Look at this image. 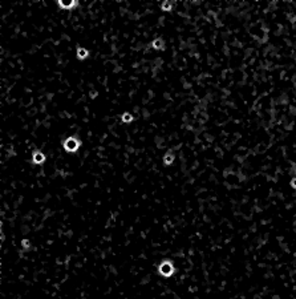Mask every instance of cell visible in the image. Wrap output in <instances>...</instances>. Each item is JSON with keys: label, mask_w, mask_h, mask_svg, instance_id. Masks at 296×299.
I'll return each instance as SVG.
<instances>
[{"label": "cell", "mask_w": 296, "mask_h": 299, "mask_svg": "<svg viewBox=\"0 0 296 299\" xmlns=\"http://www.w3.org/2000/svg\"><path fill=\"white\" fill-rule=\"evenodd\" d=\"M64 146H65V149H66L68 152H75L76 149L80 146V142L77 141V138L69 137L65 142H64Z\"/></svg>", "instance_id": "obj_1"}, {"label": "cell", "mask_w": 296, "mask_h": 299, "mask_svg": "<svg viewBox=\"0 0 296 299\" xmlns=\"http://www.w3.org/2000/svg\"><path fill=\"white\" fill-rule=\"evenodd\" d=\"M161 273L162 274H165V275H169V274L173 271V266H171V263H169V262H165L163 265L161 266Z\"/></svg>", "instance_id": "obj_2"}, {"label": "cell", "mask_w": 296, "mask_h": 299, "mask_svg": "<svg viewBox=\"0 0 296 299\" xmlns=\"http://www.w3.org/2000/svg\"><path fill=\"white\" fill-rule=\"evenodd\" d=\"M88 56H89L88 49H85V48H79V49H77V57H79L80 60L86 59Z\"/></svg>", "instance_id": "obj_3"}, {"label": "cell", "mask_w": 296, "mask_h": 299, "mask_svg": "<svg viewBox=\"0 0 296 299\" xmlns=\"http://www.w3.org/2000/svg\"><path fill=\"white\" fill-rule=\"evenodd\" d=\"M77 1H70V3H63V1H59V5L63 8V10H70V8H73V7L77 5Z\"/></svg>", "instance_id": "obj_4"}, {"label": "cell", "mask_w": 296, "mask_h": 299, "mask_svg": "<svg viewBox=\"0 0 296 299\" xmlns=\"http://www.w3.org/2000/svg\"><path fill=\"white\" fill-rule=\"evenodd\" d=\"M151 47L155 48V49H162L163 48V41L161 39H155L153 43H151Z\"/></svg>", "instance_id": "obj_5"}, {"label": "cell", "mask_w": 296, "mask_h": 299, "mask_svg": "<svg viewBox=\"0 0 296 299\" xmlns=\"http://www.w3.org/2000/svg\"><path fill=\"white\" fill-rule=\"evenodd\" d=\"M33 161L36 162V164H40V162H43L44 161V156L41 154V153H35V156H33Z\"/></svg>", "instance_id": "obj_6"}, {"label": "cell", "mask_w": 296, "mask_h": 299, "mask_svg": "<svg viewBox=\"0 0 296 299\" xmlns=\"http://www.w3.org/2000/svg\"><path fill=\"white\" fill-rule=\"evenodd\" d=\"M121 117H122V121L124 122H132L133 121V116L130 115V113H124Z\"/></svg>", "instance_id": "obj_7"}, {"label": "cell", "mask_w": 296, "mask_h": 299, "mask_svg": "<svg viewBox=\"0 0 296 299\" xmlns=\"http://www.w3.org/2000/svg\"><path fill=\"white\" fill-rule=\"evenodd\" d=\"M162 8H163V10H170V8H171V4H170V3H163Z\"/></svg>", "instance_id": "obj_8"}]
</instances>
